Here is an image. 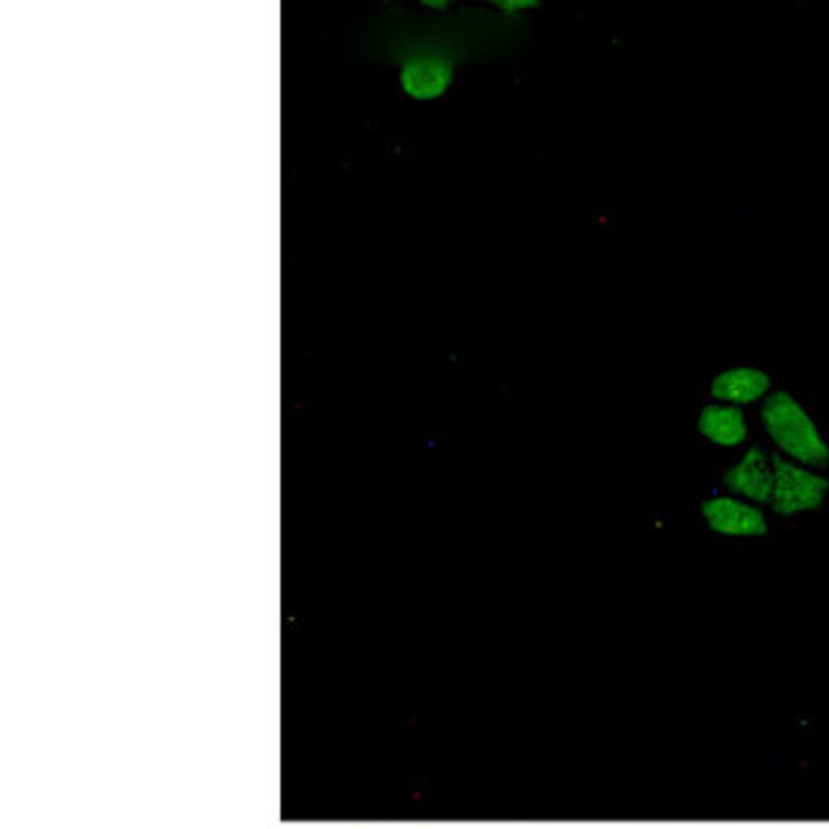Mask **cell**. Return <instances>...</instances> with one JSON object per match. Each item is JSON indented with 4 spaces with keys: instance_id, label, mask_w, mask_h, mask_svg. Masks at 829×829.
I'll return each mask as SVG.
<instances>
[{
    "instance_id": "5",
    "label": "cell",
    "mask_w": 829,
    "mask_h": 829,
    "mask_svg": "<svg viewBox=\"0 0 829 829\" xmlns=\"http://www.w3.org/2000/svg\"><path fill=\"white\" fill-rule=\"evenodd\" d=\"M774 393V380L763 368L755 365H732V368L717 373L709 384V395L717 403H728V406H753L763 403Z\"/></svg>"
},
{
    "instance_id": "2",
    "label": "cell",
    "mask_w": 829,
    "mask_h": 829,
    "mask_svg": "<svg viewBox=\"0 0 829 829\" xmlns=\"http://www.w3.org/2000/svg\"><path fill=\"white\" fill-rule=\"evenodd\" d=\"M829 495V480L819 469L804 467L799 462L774 454V493L771 508L776 516L794 518L802 513L821 511Z\"/></svg>"
},
{
    "instance_id": "4",
    "label": "cell",
    "mask_w": 829,
    "mask_h": 829,
    "mask_svg": "<svg viewBox=\"0 0 829 829\" xmlns=\"http://www.w3.org/2000/svg\"><path fill=\"white\" fill-rule=\"evenodd\" d=\"M723 486L728 495L743 498L748 503L768 505L774 493V454L763 447H748L736 465L723 475Z\"/></svg>"
},
{
    "instance_id": "1",
    "label": "cell",
    "mask_w": 829,
    "mask_h": 829,
    "mask_svg": "<svg viewBox=\"0 0 829 829\" xmlns=\"http://www.w3.org/2000/svg\"><path fill=\"white\" fill-rule=\"evenodd\" d=\"M761 424L779 457L821 469L829 465V444L804 403L789 391H774L761 403Z\"/></svg>"
},
{
    "instance_id": "6",
    "label": "cell",
    "mask_w": 829,
    "mask_h": 829,
    "mask_svg": "<svg viewBox=\"0 0 829 829\" xmlns=\"http://www.w3.org/2000/svg\"><path fill=\"white\" fill-rule=\"evenodd\" d=\"M696 429L700 435L707 439L709 444L723 447V450H736L743 447L751 437V427H748L745 411L738 406H728V403H707L700 411V419H696Z\"/></svg>"
},
{
    "instance_id": "3",
    "label": "cell",
    "mask_w": 829,
    "mask_h": 829,
    "mask_svg": "<svg viewBox=\"0 0 829 829\" xmlns=\"http://www.w3.org/2000/svg\"><path fill=\"white\" fill-rule=\"evenodd\" d=\"M702 518L709 531L728 539H761L768 533L766 511L736 495L707 498L702 503Z\"/></svg>"
}]
</instances>
